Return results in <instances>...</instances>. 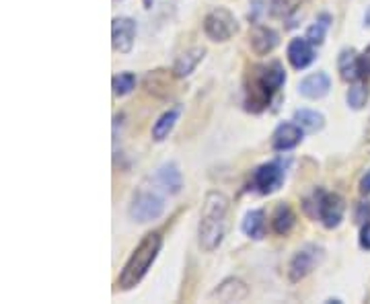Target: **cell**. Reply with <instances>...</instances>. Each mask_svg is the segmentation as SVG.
Instances as JSON below:
<instances>
[{
    "mask_svg": "<svg viewBox=\"0 0 370 304\" xmlns=\"http://www.w3.org/2000/svg\"><path fill=\"white\" fill-rule=\"evenodd\" d=\"M142 4H144V9H151L155 4V0H142Z\"/></svg>",
    "mask_w": 370,
    "mask_h": 304,
    "instance_id": "32",
    "label": "cell"
},
{
    "mask_svg": "<svg viewBox=\"0 0 370 304\" xmlns=\"http://www.w3.org/2000/svg\"><path fill=\"white\" fill-rule=\"evenodd\" d=\"M294 222H296V216H294L293 208L286 204V202H280L276 210H273V216H272V228L273 232L278 234V237H284V234H288L290 230H293Z\"/></svg>",
    "mask_w": 370,
    "mask_h": 304,
    "instance_id": "21",
    "label": "cell"
},
{
    "mask_svg": "<svg viewBox=\"0 0 370 304\" xmlns=\"http://www.w3.org/2000/svg\"><path fill=\"white\" fill-rule=\"evenodd\" d=\"M181 112H183V109H181V105H175V107L167 109L165 114L156 119L155 126H153V140H155V142H163V140H167V138H169V134L173 132L175 124L179 121V115H181Z\"/></svg>",
    "mask_w": 370,
    "mask_h": 304,
    "instance_id": "20",
    "label": "cell"
},
{
    "mask_svg": "<svg viewBox=\"0 0 370 304\" xmlns=\"http://www.w3.org/2000/svg\"><path fill=\"white\" fill-rule=\"evenodd\" d=\"M160 247H163L160 234H158V232H148V234L138 243V247L132 251V255H130V259L126 261L124 269L119 271L116 282L117 288L124 290V292L136 288V286L142 282V278L148 273V269L153 267V264L156 261V257H158V253H160Z\"/></svg>",
    "mask_w": 370,
    "mask_h": 304,
    "instance_id": "2",
    "label": "cell"
},
{
    "mask_svg": "<svg viewBox=\"0 0 370 304\" xmlns=\"http://www.w3.org/2000/svg\"><path fill=\"white\" fill-rule=\"evenodd\" d=\"M144 89L155 97H169L173 93V78L167 70H151L144 76Z\"/></svg>",
    "mask_w": 370,
    "mask_h": 304,
    "instance_id": "18",
    "label": "cell"
},
{
    "mask_svg": "<svg viewBox=\"0 0 370 304\" xmlns=\"http://www.w3.org/2000/svg\"><path fill=\"white\" fill-rule=\"evenodd\" d=\"M360 193L362 195H370V169L360 179Z\"/></svg>",
    "mask_w": 370,
    "mask_h": 304,
    "instance_id": "30",
    "label": "cell"
},
{
    "mask_svg": "<svg viewBox=\"0 0 370 304\" xmlns=\"http://www.w3.org/2000/svg\"><path fill=\"white\" fill-rule=\"evenodd\" d=\"M360 247L364 251H370V222L362 224V230H360Z\"/></svg>",
    "mask_w": 370,
    "mask_h": 304,
    "instance_id": "29",
    "label": "cell"
},
{
    "mask_svg": "<svg viewBox=\"0 0 370 304\" xmlns=\"http://www.w3.org/2000/svg\"><path fill=\"white\" fill-rule=\"evenodd\" d=\"M330 89H332V78L327 72H315V75L305 76L298 85V93L311 101L323 99L330 93Z\"/></svg>",
    "mask_w": 370,
    "mask_h": 304,
    "instance_id": "13",
    "label": "cell"
},
{
    "mask_svg": "<svg viewBox=\"0 0 370 304\" xmlns=\"http://www.w3.org/2000/svg\"><path fill=\"white\" fill-rule=\"evenodd\" d=\"M303 128L296 121H284L280 124L272 134V148L278 152H286L296 148L303 142Z\"/></svg>",
    "mask_w": 370,
    "mask_h": 304,
    "instance_id": "9",
    "label": "cell"
},
{
    "mask_svg": "<svg viewBox=\"0 0 370 304\" xmlns=\"http://www.w3.org/2000/svg\"><path fill=\"white\" fill-rule=\"evenodd\" d=\"M278 4H280V0H254L251 2V11H249V21L257 25V23H261L268 17L280 15Z\"/></svg>",
    "mask_w": 370,
    "mask_h": 304,
    "instance_id": "25",
    "label": "cell"
},
{
    "mask_svg": "<svg viewBox=\"0 0 370 304\" xmlns=\"http://www.w3.org/2000/svg\"><path fill=\"white\" fill-rule=\"evenodd\" d=\"M236 31H239V21L224 6H216L204 17V33L216 43L229 41L233 36H236Z\"/></svg>",
    "mask_w": 370,
    "mask_h": 304,
    "instance_id": "5",
    "label": "cell"
},
{
    "mask_svg": "<svg viewBox=\"0 0 370 304\" xmlns=\"http://www.w3.org/2000/svg\"><path fill=\"white\" fill-rule=\"evenodd\" d=\"M278 43H280V33L272 27H268V25L257 23L251 29V33H249V45H251L254 54H257V56L272 54L273 50L278 48Z\"/></svg>",
    "mask_w": 370,
    "mask_h": 304,
    "instance_id": "10",
    "label": "cell"
},
{
    "mask_svg": "<svg viewBox=\"0 0 370 304\" xmlns=\"http://www.w3.org/2000/svg\"><path fill=\"white\" fill-rule=\"evenodd\" d=\"M325 259V249L317 243H307L298 249L293 255L290 264H288V280L296 284L300 280H305L309 273H312L317 267L323 264Z\"/></svg>",
    "mask_w": 370,
    "mask_h": 304,
    "instance_id": "4",
    "label": "cell"
},
{
    "mask_svg": "<svg viewBox=\"0 0 370 304\" xmlns=\"http://www.w3.org/2000/svg\"><path fill=\"white\" fill-rule=\"evenodd\" d=\"M259 78L272 89L273 93L276 91H280L282 89V85L286 82V70H284V66L280 64V62H270L268 66H263V68H259Z\"/></svg>",
    "mask_w": 370,
    "mask_h": 304,
    "instance_id": "23",
    "label": "cell"
},
{
    "mask_svg": "<svg viewBox=\"0 0 370 304\" xmlns=\"http://www.w3.org/2000/svg\"><path fill=\"white\" fill-rule=\"evenodd\" d=\"M360 60H362V70H364L366 75H370V45L366 48V52L360 56Z\"/></svg>",
    "mask_w": 370,
    "mask_h": 304,
    "instance_id": "31",
    "label": "cell"
},
{
    "mask_svg": "<svg viewBox=\"0 0 370 304\" xmlns=\"http://www.w3.org/2000/svg\"><path fill=\"white\" fill-rule=\"evenodd\" d=\"M312 206L315 208V218H319V222L325 228H337L344 220V212H346V204L342 200V195L337 193H327L323 190H317L312 193V200H307L305 208Z\"/></svg>",
    "mask_w": 370,
    "mask_h": 304,
    "instance_id": "3",
    "label": "cell"
},
{
    "mask_svg": "<svg viewBox=\"0 0 370 304\" xmlns=\"http://www.w3.org/2000/svg\"><path fill=\"white\" fill-rule=\"evenodd\" d=\"M204 56H206V50L204 48H190L181 56H177L171 72H173L175 78H185V76H190L194 72L195 68H197V64L204 60Z\"/></svg>",
    "mask_w": 370,
    "mask_h": 304,
    "instance_id": "17",
    "label": "cell"
},
{
    "mask_svg": "<svg viewBox=\"0 0 370 304\" xmlns=\"http://www.w3.org/2000/svg\"><path fill=\"white\" fill-rule=\"evenodd\" d=\"M134 87H136V75L134 72H119L111 80V89H114L116 97L130 95L134 91Z\"/></svg>",
    "mask_w": 370,
    "mask_h": 304,
    "instance_id": "27",
    "label": "cell"
},
{
    "mask_svg": "<svg viewBox=\"0 0 370 304\" xmlns=\"http://www.w3.org/2000/svg\"><path fill=\"white\" fill-rule=\"evenodd\" d=\"M354 218H356L358 224H366V222H370V202H362V204H358Z\"/></svg>",
    "mask_w": 370,
    "mask_h": 304,
    "instance_id": "28",
    "label": "cell"
},
{
    "mask_svg": "<svg viewBox=\"0 0 370 304\" xmlns=\"http://www.w3.org/2000/svg\"><path fill=\"white\" fill-rule=\"evenodd\" d=\"M337 70H339L342 80H346V82H354V80L362 78V75H364L362 60H360L358 52L354 48H346V50L339 52V56H337Z\"/></svg>",
    "mask_w": 370,
    "mask_h": 304,
    "instance_id": "15",
    "label": "cell"
},
{
    "mask_svg": "<svg viewBox=\"0 0 370 304\" xmlns=\"http://www.w3.org/2000/svg\"><path fill=\"white\" fill-rule=\"evenodd\" d=\"M249 296V288L245 282H241L239 278H227L222 280L214 292L210 294V298L220 300V303H243Z\"/></svg>",
    "mask_w": 370,
    "mask_h": 304,
    "instance_id": "14",
    "label": "cell"
},
{
    "mask_svg": "<svg viewBox=\"0 0 370 304\" xmlns=\"http://www.w3.org/2000/svg\"><path fill=\"white\" fill-rule=\"evenodd\" d=\"M136 39V21L130 17H116L111 23V45L119 54H130Z\"/></svg>",
    "mask_w": 370,
    "mask_h": 304,
    "instance_id": "8",
    "label": "cell"
},
{
    "mask_svg": "<svg viewBox=\"0 0 370 304\" xmlns=\"http://www.w3.org/2000/svg\"><path fill=\"white\" fill-rule=\"evenodd\" d=\"M286 58L294 70H305L315 60V45L307 38H294L288 43Z\"/></svg>",
    "mask_w": 370,
    "mask_h": 304,
    "instance_id": "12",
    "label": "cell"
},
{
    "mask_svg": "<svg viewBox=\"0 0 370 304\" xmlns=\"http://www.w3.org/2000/svg\"><path fill=\"white\" fill-rule=\"evenodd\" d=\"M156 185L169 195H177L183 188V175L175 163H165L156 171Z\"/></svg>",
    "mask_w": 370,
    "mask_h": 304,
    "instance_id": "16",
    "label": "cell"
},
{
    "mask_svg": "<svg viewBox=\"0 0 370 304\" xmlns=\"http://www.w3.org/2000/svg\"><path fill=\"white\" fill-rule=\"evenodd\" d=\"M241 230L247 239L251 241H261L266 237V212L263 210H249L241 222Z\"/></svg>",
    "mask_w": 370,
    "mask_h": 304,
    "instance_id": "19",
    "label": "cell"
},
{
    "mask_svg": "<svg viewBox=\"0 0 370 304\" xmlns=\"http://www.w3.org/2000/svg\"><path fill=\"white\" fill-rule=\"evenodd\" d=\"M369 85H366V80H362V78H358V80H354L350 85V89H348V93H346V101H348V107L354 109V112H360L364 105H366V101H369Z\"/></svg>",
    "mask_w": 370,
    "mask_h": 304,
    "instance_id": "24",
    "label": "cell"
},
{
    "mask_svg": "<svg viewBox=\"0 0 370 304\" xmlns=\"http://www.w3.org/2000/svg\"><path fill=\"white\" fill-rule=\"evenodd\" d=\"M294 121L309 134L321 132L325 128V117H323V114L315 112V109H296L294 112Z\"/></svg>",
    "mask_w": 370,
    "mask_h": 304,
    "instance_id": "22",
    "label": "cell"
},
{
    "mask_svg": "<svg viewBox=\"0 0 370 304\" xmlns=\"http://www.w3.org/2000/svg\"><path fill=\"white\" fill-rule=\"evenodd\" d=\"M284 179H286L284 167H282L280 163H276V161L257 167L254 173V185L257 188V191L263 193V195L276 193V191L284 185Z\"/></svg>",
    "mask_w": 370,
    "mask_h": 304,
    "instance_id": "7",
    "label": "cell"
},
{
    "mask_svg": "<svg viewBox=\"0 0 370 304\" xmlns=\"http://www.w3.org/2000/svg\"><path fill=\"white\" fill-rule=\"evenodd\" d=\"M330 25H332V17H330L327 13L319 15V17H317V21H315L311 27L307 29V36H305V38L309 39V41H311L315 48L323 45V41H325V36H327V29H330Z\"/></svg>",
    "mask_w": 370,
    "mask_h": 304,
    "instance_id": "26",
    "label": "cell"
},
{
    "mask_svg": "<svg viewBox=\"0 0 370 304\" xmlns=\"http://www.w3.org/2000/svg\"><path fill=\"white\" fill-rule=\"evenodd\" d=\"M273 91L259 78V75H255L247 87V99H245V105H247V112L251 114H261L270 101H272Z\"/></svg>",
    "mask_w": 370,
    "mask_h": 304,
    "instance_id": "11",
    "label": "cell"
},
{
    "mask_svg": "<svg viewBox=\"0 0 370 304\" xmlns=\"http://www.w3.org/2000/svg\"><path fill=\"white\" fill-rule=\"evenodd\" d=\"M229 206V197L220 191H208L204 197L197 224V243L206 253L216 251L224 239Z\"/></svg>",
    "mask_w": 370,
    "mask_h": 304,
    "instance_id": "1",
    "label": "cell"
},
{
    "mask_svg": "<svg viewBox=\"0 0 370 304\" xmlns=\"http://www.w3.org/2000/svg\"><path fill=\"white\" fill-rule=\"evenodd\" d=\"M163 212H165V200L156 191L148 190H140L138 193H134L130 210H128L130 218L138 224L158 220L163 216Z\"/></svg>",
    "mask_w": 370,
    "mask_h": 304,
    "instance_id": "6",
    "label": "cell"
}]
</instances>
